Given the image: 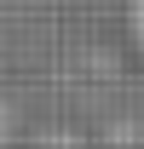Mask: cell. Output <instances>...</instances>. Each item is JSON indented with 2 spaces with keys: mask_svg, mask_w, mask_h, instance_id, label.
Returning a JSON list of instances; mask_svg holds the SVG:
<instances>
[{
  "mask_svg": "<svg viewBox=\"0 0 144 149\" xmlns=\"http://www.w3.org/2000/svg\"><path fill=\"white\" fill-rule=\"evenodd\" d=\"M12 132H18V115H12V109H6V103H0V149L12 143Z\"/></svg>",
  "mask_w": 144,
  "mask_h": 149,
  "instance_id": "cell-1",
  "label": "cell"
},
{
  "mask_svg": "<svg viewBox=\"0 0 144 149\" xmlns=\"http://www.w3.org/2000/svg\"><path fill=\"white\" fill-rule=\"evenodd\" d=\"M133 35H138V46H144V0H133Z\"/></svg>",
  "mask_w": 144,
  "mask_h": 149,
  "instance_id": "cell-2",
  "label": "cell"
}]
</instances>
